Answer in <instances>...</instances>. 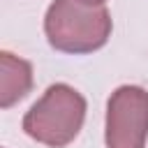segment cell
<instances>
[{"mask_svg":"<svg viewBox=\"0 0 148 148\" xmlns=\"http://www.w3.org/2000/svg\"><path fill=\"white\" fill-rule=\"evenodd\" d=\"M44 32L62 53H92L111 35V16L97 0H56L44 16Z\"/></svg>","mask_w":148,"mask_h":148,"instance_id":"cell-1","label":"cell"},{"mask_svg":"<svg viewBox=\"0 0 148 148\" xmlns=\"http://www.w3.org/2000/svg\"><path fill=\"white\" fill-rule=\"evenodd\" d=\"M97 2H106V0H97Z\"/></svg>","mask_w":148,"mask_h":148,"instance_id":"cell-5","label":"cell"},{"mask_svg":"<svg viewBox=\"0 0 148 148\" xmlns=\"http://www.w3.org/2000/svg\"><path fill=\"white\" fill-rule=\"evenodd\" d=\"M32 88V67L28 60L2 51L0 53V106L9 109Z\"/></svg>","mask_w":148,"mask_h":148,"instance_id":"cell-4","label":"cell"},{"mask_svg":"<svg viewBox=\"0 0 148 148\" xmlns=\"http://www.w3.org/2000/svg\"><path fill=\"white\" fill-rule=\"evenodd\" d=\"M86 118V99L65 83L49 86L23 118V130L35 141L49 148L72 143Z\"/></svg>","mask_w":148,"mask_h":148,"instance_id":"cell-2","label":"cell"},{"mask_svg":"<svg viewBox=\"0 0 148 148\" xmlns=\"http://www.w3.org/2000/svg\"><path fill=\"white\" fill-rule=\"evenodd\" d=\"M148 136V92L120 86L106 104V148H143Z\"/></svg>","mask_w":148,"mask_h":148,"instance_id":"cell-3","label":"cell"}]
</instances>
